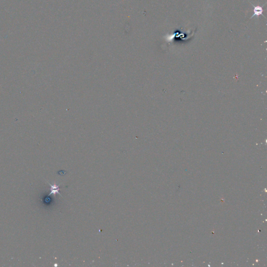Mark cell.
Instances as JSON below:
<instances>
[{
    "instance_id": "cell-2",
    "label": "cell",
    "mask_w": 267,
    "mask_h": 267,
    "mask_svg": "<svg viewBox=\"0 0 267 267\" xmlns=\"http://www.w3.org/2000/svg\"><path fill=\"white\" fill-rule=\"evenodd\" d=\"M262 12H263V9H262V8L261 7H260V6L255 7L254 6V14L252 16V17H253L254 16H259L260 15H263Z\"/></svg>"
},
{
    "instance_id": "cell-1",
    "label": "cell",
    "mask_w": 267,
    "mask_h": 267,
    "mask_svg": "<svg viewBox=\"0 0 267 267\" xmlns=\"http://www.w3.org/2000/svg\"><path fill=\"white\" fill-rule=\"evenodd\" d=\"M49 184L50 185V186H51V188H50L51 191H50V193L49 194V195H48L49 196H50V195H55V194H56V193H58L61 196L63 197L61 194V193L59 192V190H60V188H59V186H60V185H57L56 184L52 185L51 184H50V183H49Z\"/></svg>"
}]
</instances>
